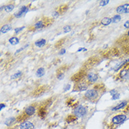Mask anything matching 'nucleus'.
<instances>
[{"label":"nucleus","mask_w":129,"mask_h":129,"mask_svg":"<svg viewBox=\"0 0 129 129\" xmlns=\"http://www.w3.org/2000/svg\"><path fill=\"white\" fill-rule=\"evenodd\" d=\"M100 62V60L98 57H96V56L90 57L87 61H85V62L83 63V69L85 70V71L90 69L95 66H97L98 64H99Z\"/></svg>","instance_id":"f257e3e1"},{"label":"nucleus","mask_w":129,"mask_h":129,"mask_svg":"<svg viewBox=\"0 0 129 129\" xmlns=\"http://www.w3.org/2000/svg\"><path fill=\"white\" fill-rule=\"evenodd\" d=\"M86 74H87V73H86V71L85 70H80L78 72L75 73L73 76L71 77V80L73 81V82H75L76 83H79V82H80V81H82V80H83V78L85 77Z\"/></svg>","instance_id":"f03ea898"},{"label":"nucleus","mask_w":129,"mask_h":129,"mask_svg":"<svg viewBox=\"0 0 129 129\" xmlns=\"http://www.w3.org/2000/svg\"><path fill=\"white\" fill-rule=\"evenodd\" d=\"M87 114V109L82 105H78L74 109V114L76 117H83Z\"/></svg>","instance_id":"7ed1b4c3"},{"label":"nucleus","mask_w":129,"mask_h":129,"mask_svg":"<svg viewBox=\"0 0 129 129\" xmlns=\"http://www.w3.org/2000/svg\"><path fill=\"white\" fill-rule=\"evenodd\" d=\"M88 85H89V84H88L87 81L82 80V81H80L79 83H77L75 85V89H76V90L78 91L86 90L87 89V87H88Z\"/></svg>","instance_id":"20e7f679"},{"label":"nucleus","mask_w":129,"mask_h":129,"mask_svg":"<svg viewBox=\"0 0 129 129\" xmlns=\"http://www.w3.org/2000/svg\"><path fill=\"white\" fill-rule=\"evenodd\" d=\"M46 91V87L44 85H41L39 86L37 88H35V90H33V92H32V95L33 97H39L40 95L44 94V92Z\"/></svg>","instance_id":"39448f33"},{"label":"nucleus","mask_w":129,"mask_h":129,"mask_svg":"<svg viewBox=\"0 0 129 129\" xmlns=\"http://www.w3.org/2000/svg\"><path fill=\"white\" fill-rule=\"evenodd\" d=\"M127 119L126 115L124 114H119L113 117L112 119V122L114 124H120L123 123L126 119Z\"/></svg>","instance_id":"423d86ee"},{"label":"nucleus","mask_w":129,"mask_h":129,"mask_svg":"<svg viewBox=\"0 0 129 129\" xmlns=\"http://www.w3.org/2000/svg\"><path fill=\"white\" fill-rule=\"evenodd\" d=\"M85 96L90 100H92L94 98H97L98 96V92L94 89H91V90H88L87 92H85Z\"/></svg>","instance_id":"0eeeda50"},{"label":"nucleus","mask_w":129,"mask_h":129,"mask_svg":"<svg viewBox=\"0 0 129 129\" xmlns=\"http://www.w3.org/2000/svg\"><path fill=\"white\" fill-rule=\"evenodd\" d=\"M116 12L119 14H128L129 13V4H126L121 6H119L116 9Z\"/></svg>","instance_id":"6e6552de"},{"label":"nucleus","mask_w":129,"mask_h":129,"mask_svg":"<svg viewBox=\"0 0 129 129\" xmlns=\"http://www.w3.org/2000/svg\"><path fill=\"white\" fill-rule=\"evenodd\" d=\"M20 129H34V125L30 121H24L20 125Z\"/></svg>","instance_id":"1a4fd4ad"},{"label":"nucleus","mask_w":129,"mask_h":129,"mask_svg":"<svg viewBox=\"0 0 129 129\" xmlns=\"http://www.w3.org/2000/svg\"><path fill=\"white\" fill-rule=\"evenodd\" d=\"M87 80L90 83H93V82H95L98 80V76L96 74V73H90L87 74Z\"/></svg>","instance_id":"9d476101"},{"label":"nucleus","mask_w":129,"mask_h":129,"mask_svg":"<svg viewBox=\"0 0 129 129\" xmlns=\"http://www.w3.org/2000/svg\"><path fill=\"white\" fill-rule=\"evenodd\" d=\"M27 11H28V8H27V7H25V6L24 7H22L21 9H20V10L14 14V16L16 18L21 17L23 14H25Z\"/></svg>","instance_id":"9b49d317"},{"label":"nucleus","mask_w":129,"mask_h":129,"mask_svg":"<svg viewBox=\"0 0 129 129\" xmlns=\"http://www.w3.org/2000/svg\"><path fill=\"white\" fill-rule=\"evenodd\" d=\"M35 111H36V109L33 106H29L27 108H25L24 112L29 116L33 115L35 113Z\"/></svg>","instance_id":"f8f14e48"},{"label":"nucleus","mask_w":129,"mask_h":129,"mask_svg":"<svg viewBox=\"0 0 129 129\" xmlns=\"http://www.w3.org/2000/svg\"><path fill=\"white\" fill-rule=\"evenodd\" d=\"M46 107H42V106H41L40 108H39L38 109V115L39 116H40L41 118H44L45 116H46V114H47V109H46Z\"/></svg>","instance_id":"ddd939ff"},{"label":"nucleus","mask_w":129,"mask_h":129,"mask_svg":"<svg viewBox=\"0 0 129 129\" xmlns=\"http://www.w3.org/2000/svg\"><path fill=\"white\" fill-rule=\"evenodd\" d=\"M127 105V102L126 101H123L121 102V103H119V105H116V107H114V108H112V110L113 111H116V110H119V109H123L125 106Z\"/></svg>","instance_id":"4468645a"},{"label":"nucleus","mask_w":129,"mask_h":129,"mask_svg":"<svg viewBox=\"0 0 129 129\" xmlns=\"http://www.w3.org/2000/svg\"><path fill=\"white\" fill-rule=\"evenodd\" d=\"M28 116L25 114V113H23V114H21L20 115L18 116L17 118H16V121H17L18 122H22V121H23L24 122L25 120H26L27 118H28Z\"/></svg>","instance_id":"2eb2a0df"},{"label":"nucleus","mask_w":129,"mask_h":129,"mask_svg":"<svg viewBox=\"0 0 129 129\" xmlns=\"http://www.w3.org/2000/svg\"><path fill=\"white\" fill-rule=\"evenodd\" d=\"M120 76L123 79H128L129 78V72L128 71L125 69H123L121 72H120Z\"/></svg>","instance_id":"dca6fc26"},{"label":"nucleus","mask_w":129,"mask_h":129,"mask_svg":"<svg viewBox=\"0 0 129 129\" xmlns=\"http://www.w3.org/2000/svg\"><path fill=\"white\" fill-rule=\"evenodd\" d=\"M11 25H4L2 26V28H1V33H6L7 32H9V30H11Z\"/></svg>","instance_id":"f3484780"},{"label":"nucleus","mask_w":129,"mask_h":129,"mask_svg":"<svg viewBox=\"0 0 129 129\" xmlns=\"http://www.w3.org/2000/svg\"><path fill=\"white\" fill-rule=\"evenodd\" d=\"M112 21V18H104L103 19H102L101 21V24L103 25H108L111 23V22Z\"/></svg>","instance_id":"a211bd4d"},{"label":"nucleus","mask_w":129,"mask_h":129,"mask_svg":"<svg viewBox=\"0 0 129 129\" xmlns=\"http://www.w3.org/2000/svg\"><path fill=\"white\" fill-rule=\"evenodd\" d=\"M46 44V40L45 39H41L35 42V45L38 47H42Z\"/></svg>","instance_id":"6ab92c4d"},{"label":"nucleus","mask_w":129,"mask_h":129,"mask_svg":"<svg viewBox=\"0 0 129 129\" xmlns=\"http://www.w3.org/2000/svg\"><path fill=\"white\" fill-rule=\"evenodd\" d=\"M68 9V6L66 4H63L61 6H60L59 8H58V13L59 14H63L64 12H66V10Z\"/></svg>","instance_id":"aec40b11"},{"label":"nucleus","mask_w":129,"mask_h":129,"mask_svg":"<svg viewBox=\"0 0 129 129\" xmlns=\"http://www.w3.org/2000/svg\"><path fill=\"white\" fill-rule=\"evenodd\" d=\"M45 71L44 68H39L36 71V76L38 77H42L45 75Z\"/></svg>","instance_id":"412c9836"},{"label":"nucleus","mask_w":129,"mask_h":129,"mask_svg":"<svg viewBox=\"0 0 129 129\" xmlns=\"http://www.w3.org/2000/svg\"><path fill=\"white\" fill-rule=\"evenodd\" d=\"M45 27V24L43 23V21H38L35 25H34V28L35 29H40V28H42Z\"/></svg>","instance_id":"4be33fe9"},{"label":"nucleus","mask_w":129,"mask_h":129,"mask_svg":"<svg viewBox=\"0 0 129 129\" xmlns=\"http://www.w3.org/2000/svg\"><path fill=\"white\" fill-rule=\"evenodd\" d=\"M9 42H10V44H11V45H16L18 44L19 40H18V38H16V37H12V38H11L9 40Z\"/></svg>","instance_id":"5701e85b"},{"label":"nucleus","mask_w":129,"mask_h":129,"mask_svg":"<svg viewBox=\"0 0 129 129\" xmlns=\"http://www.w3.org/2000/svg\"><path fill=\"white\" fill-rule=\"evenodd\" d=\"M76 119L77 117L75 115H69L67 116V118L66 119V120L68 123H71L76 121Z\"/></svg>","instance_id":"b1692460"},{"label":"nucleus","mask_w":129,"mask_h":129,"mask_svg":"<svg viewBox=\"0 0 129 129\" xmlns=\"http://www.w3.org/2000/svg\"><path fill=\"white\" fill-rule=\"evenodd\" d=\"M14 121H15V118L11 117V118H9L8 119H7V120L5 121V123H5L7 126H9L14 122Z\"/></svg>","instance_id":"393cba45"},{"label":"nucleus","mask_w":129,"mask_h":129,"mask_svg":"<svg viewBox=\"0 0 129 129\" xmlns=\"http://www.w3.org/2000/svg\"><path fill=\"white\" fill-rule=\"evenodd\" d=\"M14 9V6L13 4H9V5H7L6 7H4V9L6 11V12H11V11L13 10Z\"/></svg>","instance_id":"a878e982"},{"label":"nucleus","mask_w":129,"mask_h":129,"mask_svg":"<svg viewBox=\"0 0 129 129\" xmlns=\"http://www.w3.org/2000/svg\"><path fill=\"white\" fill-rule=\"evenodd\" d=\"M21 74H22V73H21V71H18V72H16V73H14V75H12L11 76V80H15V79H16V78H19V77L21 76Z\"/></svg>","instance_id":"bb28decb"},{"label":"nucleus","mask_w":129,"mask_h":129,"mask_svg":"<svg viewBox=\"0 0 129 129\" xmlns=\"http://www.w3.org/2000/svg\"><path fill=\"white\" fill-rule=\"evenodd\" d=\"M64 42H65V39H61V40H59L58 42H56V45H55V47H57V48H58V47H61V46L63 45V44H64Z\"/></svg>","instance_id":"cd10ccee"},{"label":"nucleus","mask_w":129,"mask_h":129,"mask_svg":"<svg viewBox=\"0 0 129 129\" xmlns=\"http://www.w3.org/2000/svg\"><path fill=\"white\" fill-rule=\"evenodd\" d=\"M68 68H69V66H66V65H65V66H61V67H60L59 69H58V71H57V73H64L63 72H64V71H66Z\"/></svg>","instance_id":"c85d7f7f"},{"label":"nucleus","mask_w":129,"mask_h":129,"mask_svg":"<svg viewBox=\"0 0 129 129\" xmlns=\"http://www.w3.org/2000/svg\"><path fill=\"white\" fill-rule=\"evenodd\" d=\"M121 16L120 15H115L113 18H112V22L113 23H118L119 21H121Z\"/></svg>","instance_id":"c756f323"},{"label":"nucleus","mask_w":129,"mask_h":129,"mask_svg":"<svg viewBox=\"0 0 129 129\" xmlns=\"http://www.w3.org/2000/svg\"><path fill=\"white\" fill-rule=\"evenodd\" d=\"M71 26L70 25H66L64 28H63V31L64 33H69L71 31Z\"/></svg>","instance_id":"7c9ffc66"},{"label":"nucleus","mask_w":129,"mask_h":129,"mask_svg":"<svg viewBox=\"0 0 129 129\" xmlns=\"http://www.w3.org/2000/svg\"><path fill=\"white\" fill-rule=\"evenodd\" d=\"M109 2V0L101 1V2H100V6H101V7H104V6H105V5H107Z\"/></svg>","instance_id":"2f4dec72"},{"label":"nucleus","mask_w":129,"mask_h":129,"mask_svg":"<svg viewBox=\"0 0 129 129\" xmlns=\"http://www.w3.org/2000/svg\"><path fill=\"white\" fill-rule=\"evenodd\" d=\"M64 73H58L57 74V78L58 79H59V80H61V79H63V78H64Z\"/></svg>","instance_id":"473e14b6"},{"label":"nucleus","mask_w":129,"mask_h":129,"mask_svg":"<svg viewBox=\"0 0 129 129\" xmlns=\"http://www.w3.org/2000/svg\"><path fill=\"white\" fill-rule=\"evenodd\" d=\"M119 97H120V94L119 93H116L115 94H114L113 96H112V99L113 100H117V99H119Z\"/></svg>","instance_id":"72a5a7b5"},{"label":"nucleus","mask_w":129,"mask_h":129,"mask_svg":"<svg viewBox=\"0 0 129 129\" xmlns=\"http://www.w3.org/2000/svg\"><path fill=\"white\" fill-rule=\"evenodd\" d=\"M24 28L25 27H21V28H16V29H15V33H18V32H20L21 30H23Z\"/></svg>","instance_id":"f704fd0d"},{"label":"nucleus","mask_w":129,"mask_h":129,"mask_svg":"<svg viewBox=\"0 0 129 129\" xmlns=\"http://www.w3.org/2000/svg\"><path fill=\"white\" fill-rule=\"evenodd\" d=\"M70 88H71V85H70V84H68L66 86V87H64V91L66 92V91H68L69 90H70Z\"/></svg>","instance_id":"c9c22d12"},{"label":"nucleus","mask_w":129,"mask_h":129,"mask_svg":"<svg viewBox=\"0 0 129 129\" xmlns=\"http://www.w3.org/2000/svg\"><path fill=\"white\" fill-rule=\"evenodd\" d=\"M28 45H26L24 46V47H22V48H21V49H18L17 51H16V54H17V53L20 52H21V50H23V49H24L25 48V47H28Z\"/></svg>","instance_id":"e433bc0d"},{"label":"nucleus","mask_w":129,"mask_h":129,"mask_svg":"<svg viewBox=\"0 0 129 129\" xmlns=\"http://www.w3.org/2000/svg\"><path fill=\"white\" fill-rule=\"evenodd\" d=\"M124 27L126 28H129V20L126 21V22H125V23H124Z\"/></svg>","instance_id":"4c0bfd02"},{"label":"nucleus","mask_w":129,"mask_h":129,"mask_svg":"<svg viewBox=\"0 0 129 129\" xmlns=\"http://www.w3.org/2000/svg\"><path fill=\"white\" fill-rule=\"evenodd\" d=\"M66 52V49H61V50H60V52H59V54H63L64 53Z\"/></svg>","instance_id":"58836bf2"},{"label":"nucleus","mask_w":129,"mask_h":129,"mask_svg":"<svg viewBox=\"0 0 129 129\" xmlns=\"http://www.w3.org/2000/svg\"><path fill=\"white\" fill-rule=\"evenodd\" d=\"M110 93H111V94L113 96L114 94H115L116 93H117V92H116V90H113L110 91Z\"/></svg>","instance_id":"ea45409f"},{"label":"nucleus","mask_w":129,"mask_h":129,"mask_svg":"<svg viewBox=\"0 0 129 129\" xmlns=\"http://www.w3.org/2000/svg\"><path fill=\"white\" fill-rule=\"evenodd\" d=\"M53 16H55V17H56V16H59V13H58L57 11H56V12H54V13L53 14Z\"/></svg>","instance_id":"a19ab883"},{"label":"nucleus","mask_w":129,"mask_h":129,"mask_svg":"<svg viewBox=\"0 0 129 129\" xmlns=\"http://www.w3.org/2000/svg\"><path fill=\"white\" fill-rule=\"evenodd\" d=\"M5 107V105H4V104H1V106H0V109H2L3 108Z\"/></svg>","instance_id":"79ce46f5"},{"label":"nucleus","mask_w":129,"mask_h":129,"mask_svg":"<svg viewBox=\"0 0 129 129\" xmlns=\"http://www.w3.org/2000/svg\"><path fill=\"white\" fill-rule=\"evenodd\" d=\"M83 49V48H81V49H78V52H80V51H82Z\"/></svg>","instance_id":"37998d69"},{"label":"nucleus","mask_w":129,"mask_h":129,"mask_svg":"<svg viewBox=\"0 0 129 129\" xmlns=\"http://www.w3.org/2000/svg\"><path fill=\"white\" fill-rule=\"evenodd\" d=\"M127 35H128V37L129 38V30L128 31V33H127Z\"/></svg>","instance_id":"c03bdc74"},{"label":"nucleus","mask_w":129,"mask_h":129,"mask_svg":"<svg viewBox=\"0 0 129 129\" xmlns=\"http://www.w3.org/2000/svg\"><path fill=\"white\" fill-rule=\"evenodd\" d=\"M9 129H14V128H9Z\"/></svg>","instance_id":"a18cd8bd"}]
</instances>
